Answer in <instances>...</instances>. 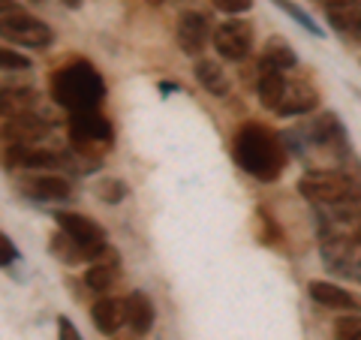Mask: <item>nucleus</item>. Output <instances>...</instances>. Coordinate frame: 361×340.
<instances>
[{
    "label": "nucleus",
    "instance_id": "32",
    "mask_svg": "<svg viewBox=\"0 0 361 340\" xmlns=\"http://www.w3.org/2000/svg\"><path fill=\"white\" fill-rule=\"evenodd\" d=\"M111 340H139V334L130 328V332H115V334H111Z\"/></svg>",
    "mask_w": 361,
    "mask_h": 340
},
{
    "label": "nucleus",
    "instance_id": "22",
    "mask_svg": "<svg viewBox=\"0 0 361 340\" xmlns=\"http://www.w3.org/2000/svg\"><path fill=\"white\" fill-rule=\"evenodd\" d=\"M37 109V94L30 87H0V115L18 118Z\"/></svg>",
    "mask_w": 361,
    "mask_h": 340
},
{
    "label": "nucleus",
    "instance_id": "5",
    "mask_svg": "<svg viewBox=\"0 0 361 340\" xmlns=\"http://www.w3.org/2000/svg\"><path fill=\"white\" fill-rule=\"evenodd\" d=\"M0 37L13 45H25V49H49L54 42V30L21 9H9L0 16Z\"/></svg>",
    "mask_w": 361,
    "mask_h": 340
},
{
    "label": "nucleus",
    "instance_id": "10",
    "mask_svg": "<svg viewBox=\"0 0 361 340\" xmlns=\"http://www.w3.org/2000/svg\"><path fill=\"white\" fill-rule=\"evenodd\" d=\"M118 274H121V256H118L115 247L106 244L103 253H97L90 259V268L85 271V283H87L90 292H99V296H103V292H109L115 286Z\"/></svg>",
    "mask_w": 361,
    "mask_h": 340
},
{
    "label": "nucleus",
    "instance_id": "26",
    "mask_svg": "<svg viewBox=\"0 0 361 340\" xmlns=\"http://www.w3.org/2000/svg\"><path fill=\"white\" fill-rule=\"evenodd\" d=\"M51 250L58 253L61 259H66V262H78V259H85V253L78 250V244L66 232H58L51 238Z\"/></svg>",
    "mask_w": 361,
    "mask_h": 340
},
{
    "label": "nucleus",
    "instance_id": "13",
    "mask_svg": "<svg viewBox=\"0 0 361 340\" xmlns=\"http://www.w3.org/2000/svg\"><path fill=\"white\" fill-rule=\"evenodd\" d=\"M58 163L61 157L42 145H9L6 148V166L13 169H51Z\"/></svg>",
    "mask_w": 361,
    "mask_h": 340
},
{
    "label": "nucleus",
    "instance_id": "17",
    "mask_svg": "<svg viewBox=\"0 0 361 340\" xmlns=\"http://www.w3.org/2000/svg\"><path fill=\"white\" fill-rule=\"evenodd\" d=\"M283 90H286V75L280 70H271V66L259 63V73H256V94H259V103H262L268 111H277L280 99H283Z\"/></svg>",
    "mask_w": 361,
    "mask_h": 340
},
{
    "label": "nucleus",
    "instance_id": "30",
    "mask_svg": "<svg viewBox=\"0 0 361 340\" xmlns=\"http://www.w3.org/2000/svg\"><path fill=\"white\" fill-rule=\"evenodd\" d=\"M16 256H18V250H16V244L9 241V238L0 232V268H9L16 262Z\"/></svg>",
    "mask_w": 361,
    "mask_h": 340
},
{
    "label": "nucleus",
    "instance_id": "23",
    "mask_svg": "<svg viewBox=\"0 0 361 340\" xmlns=\"http://www.w3.org/2000/svg\"><path fill=\"white\" fill-rule=\"evenodd\" d=\"M196 82L214 97H229V75L223 73V66L217 61H196Z\"/></svg>",
    "mask_w": 361,
    "mask_h": 340
},
{
    "label": "nucleus",
    "instance_id": "9",
    "mask_svg": "<svg viewBox=\"0 0 361 340\" xmlns=\"http://www.w3.org/2000/svg\"><path fill=\"white\" fill-rule=\"evenodd\" d=\"M211 40V21L208 16L196 13V9H187L178 18V49L187 54V58H199L205 51V45Z\"/></svg>",
    "mask_w": 361,
    "mask_h": 340
},
{
    "label": "nucleus",
    "instance_id": "8",
    "mask_svg": "<svg viewBox=\"0 0 361 340\" xmlns=\"http://www.w3.org/2000/svg\"><path fill=\"white\" fill-rule=\"evenodd\" d=\"M214 49H217L220 58L238 63L244 61L247 54L253 51V25L244 18H226L223 25H217V30H214Z\"/></svg>",
    "mask_w": 361,
    "mask_h": 340
},
{
    "label": "nucleus",
    "instance_id": "6",
    "mask_svg": "<svg viewBox=\"0 0 361 340\" xmlns=\"http://www.w3.org/2000/svg\"><path fill=\"white\" fill-rule=\"evenodd\" d=\"M54 220H58V229L66 232L78 244V250L85 253V259H94L97 253L106 250V232L103 226L97 220L85 217V214H73V211H58L54 214Z\"/></svg>",
    "mask_w": 361,
    "mask_h": 340
},
{
    "label": "nucleus",
    "instance_id": "27",
    "mask_svg": "<svg viewBox=\"0 0 361 340\" xmlns=\"http://www.w3.org/2000/svg\"><path fill=\"white\" fill-rule=\"evenodd\" d=\"M0 70H6V73L30 70V58L16 49H9V45H0Z\"/></svg>",
    "mask_w": 361,
    "mask_h": 340
},
{
    "label": "nucleus",
    "instance_id": "20",
    "mask_svg": "<svg viewBox=\"0 0 361 340\" xmlns=\"http://www.w3.org/2000/svg\"><path fill=\"white\" fill-rule=\"evenodd\" d=\"M334 30L349 33V37H361V0H349V4L322 6Z\"/></svg>",
    "mask_w": 361,
    "mask_h": 340
},
{
    "label": "nucleus",
    "instance_id": "36",
    "mask_svg": "<svg viewBox=\"0 0 361 340\" xmlns=\"http://www.w3.org/2000/svg\"><path fill=\"white\" fill-rule=\"evenodd\" d=\"M63 6H70V9H78V6H82V0H63Z\"/></svg>",
    "mask_w": 361,
    "mask_h": 340
},
{
    "label": "nucleus",
    "instance_id": "18",
    "mask_svg": "<svg viewBox=\"0 0 361 340\" xmlns=\"http://www.w3.org/2000/svg\"><path fill=\"white\" fill-rule=\"evenodd\" d=\"M123 310H127V325L135 334H148L154 328V304L145 296L142 289H133L127 298H123Z\"/></svg>",
    "mask_w": 361,
    "mask_h": 340
},
{
    "label": "nucleus",
    "instance_id": "28",
    "mask_svg": "<svg viewBox=\"0 0 361 340\" xmlns=\"http://www.w3.org/2000/svg\"><path fill=\"white\" fill-rule=\"evenodd\" d=\"M334 337L337 340H361V316L346 313L334 322Z\"/></svg>",
    "mask_w": 361,
    "mask_h": 340
},
{
    "label": "nucleus",
    "instance_id": "19",
    "mask_svg": "<svg viewBox=\"0 0 361 340\" xmlns=\"http://www.w3.org/2000/svg\"><path fill=\"white\" fill-rule=\"evenodd\" d=\"M90 320H94L97 332H103V334L121 332V325L127 322V310H123V301H118V298H99L94 308H90Z\"/></svg>",
    "mask_w": 361,
    "mask_h": 340
},
{
    "label": "nucleus",
    "instance_id": "4",
    "mask_svg": "<svg viewBox=\"0 0 361 340\" xmlns=\"http://www.w3.org/2000/svg\"><path fill=\"white\" fill-rule=\"evenodd\" d=\"M111 123L103 118L97 109L90 111H73L70 118V139L78 151H85L87 157H99L103 151L111 148Z\"/></svg>",
    "mask_w": 361,
    "mask_h": 340
},
{
    "label": "nucleus",
    "instance_id": "31",
    "mask_svg": "<svg viewBox=\"0 0 361 340\" xmlns=\"http://www.w3.org/2000/svg\"><path fill=\"white\" fill-rule=\"evenodd\" d=\"M58 332H61V340H82L78 328L70 320H66V316H61V320H58Z\"/></svg>",
    "mask_w": 361,
    "mask_h": 340
},
{
    "label": "nucleus",
    "instance_id": "33",
    "mask_svg": "<svg viewBox=\"0 0 361 340\" xmlns=\"http://www.w3.org/2000/svg\"><path fill=\"white\" fill-rule=\"evenodd\" d=\"M349 235H353V238H355V241L361 244V217L355 220V226H353V232H349Z\"/></svg>",
    "mask_w": 361,
    "mask_h": 340
},
{
    "label": "nucleus",
    "instance_id": "25",
    "mask_svg": "<svg viewBox=\"0 0 361 340\" xmlns=\"http://www.w3.org/2000/svg\"><path fill=\"white\" fill-rule=\"evenodd\" d=\"M94 193L103 202H109V205H118V202L127 196V184L123 181H118V178H99L97 181V187H94Z\"/></svg>",
    "mask_w": 361,
    "mask_h": 340
},
{
    "label": "nucleus",
    "instance_id": "2",
    "mask_svg": "<svg viewBox=\"0 0 361 340\" xmlns=\"http://www.w3.org/2000/svg\"><path fill=\"white\" fill-rule=\"evenodd\" d=\"M51 97L58 99L66 111H90L103 103L106 82H103V75L97 73L94 63L73 61L51 75Z\"/></svg>",
    "mask_w": 361,
    "mask_h": 340
},
{
    "label": "nucleus",
    "instance_id": "35",
    "mask_svg": "<svg viewBox=\"0 0 361 340\" xmlns=\"http://www.w3.org/2000/svg\"><path fill=\"white\" fill-rule=\"evenodd\" d=\"M353 280H358V283H361V259H358V262H355V271H353Z\"/></svg>",
    "mask_w": 361,
    "mask_h": 340
},
{
    "label": "nucleus",
    "instance_id": "29",
    "mask_svg": "<svg viewBox=\"0 0 361 340\" xmlns=\"http://www.w3.org/2000/svg\"><path fill=\"white\" fill-rule=\"evenodd\" d=\"M214 6H217L220 13H226V16H241V13H247V9L253 6V0H214Z\"/></svg>",
    "mask_w": 361,
    "mask_h": 340
},
{
    "label": "nucleus",
    "instance_id": "34",
    "mask_svg": "<svg viewBox=\"0 0 361 340\" xmlns=\"http://www.w3.org/2000/svg\"><path fill=\"white\" fill-rule=\"evenodd\" d=\"M9 9H18V6H13V0H0V16L9 13Z\"/></svg>",
    "mask_w": 361,
    "mask_h": 340
},
{
    "label": "nucleus",
    "instance_id": "24",
    "mask_svg": "<svg viewBox=\"0 0 361 340\" xmlns=\"http://www.w3.org/2000/svg\"><path fill=\"white\" fill-rule=\"evenodd\" d=\"M271 4H274L277 9H283V13H286L289 18H295L298 25L310 33V37H325V30H322L319 25H316V18L307 13V9H301L298 4H292V0H271Z\"/></svg>",
    "mask_w": 361,
    "mask_h": 340
},
{
    "label": "nucleus",
    "instance_id": "7",
    "mask_svg": "<svg viewBox=\"0 0 361 340\" xmlns=\"http://www.w3.org/2000/svg\"><path fill=\"white\" fill-rule=\"evenodd\" d=\"M319 256H322V262L334 271V274L353 277L355 262L361 259V244L355 241L353 235L322 229V235H319Z\"/></svg>",
    "mask_w": 361,
    "mask_h": 340
},
{
    "label": "nucleus",
    "instance_id": "12",
    "mask_svg": "<svg viewBox=\"0 0 361 340\" xmlns=\"http://www.w3.org/2000/svg\"><path fill=\"white\" fill-rule=\"evenodd\" d=\"M310 139H313L316 145H322V148L334 151L337 157H341V160L349 154L346 130H343V123H341V118H337L334 111H325V115H319V118L310 123Z\"/></svg>",
    "mask_w": 361,
    "mask_h": 340
},
{
    "label": "nucleus",
    "instance_id": "11",
    "mask_svg": "<svg viewBox=\"0 0 361 340\" xmlns=\"http://www.w3.org/2000/svg\"><path fill=\"white\" fill-rule=\"evenodd\" d=\"M307 292L316 304L329 310H343V313H361V298L355 292H349L337 283H329V280H310L307 283Z\"/></svg>",
    "mask_w": 361,
    "mask_h": 340
},
{
    "label": "nucleus",
    "instance_id": "14",
    "mask_svg": "<svg viewBox=\"0 0 361 340\" xmlns=\"http://www.w3.org/2000/svg\"><path fill=\"white\" fill-rule=\"evenodd\" d=\"M21 190H27V196L39 202H66L73 196L70 181L61 175H33L27 181H21Z\"/></svg>",
    "mask_w": 361,
    "mask_h": 340
},
{
    "label": "nucleus",
    "instance_id": "15",
    "mask_svg": "<svg viewBox=\"0 0 361 340\" xmlns=\"http://www.w3.org/2000/svg\"><path fill=\"white\" fill-rule=\"evenodd\" d=\"M319 106V94L307 85V82H286V90H283V99L277 106V115L283 118H292V115H307Z\"/></svg>",
    "mask_w": 361,
    "mask_h": 340
},
{
    "label": "nucleus",
    "instance_id": "1",
    "mask_svg": "<svg viewBox=\"0 0 361 340\" xmlns=\"http://www.w3.org/2000/svg\"><path fill=\"white\" fill-rule=\"evenodd\" d=\"M232 157L247 175L256 181H277L286 169V151L277 133H271L262 123H244L232 139Z\"/></svg>",
    "mask_w": 361,
    "mask_h": 340
},
{
    "label": "nucleus",
    "instance_id": "3",
    "mask_svg": "<svg viewBox=\"0 0 361 340\" xmlns=\"http://www.w3.org/2000/svg\"><path fill=\"white\" fill-rule=\"evenodd\" d=\"M298 193L313 205H361V181L346 172H307L298 178Z\"/></svg>",
    "mask_w": 361,
    "mask_h": 340
},
{
    "label": "nucleus",
    "instance_id": "38",
    "mask_svg": "<svg viewBox=\"0 0 361 340\" xmlns=\"http://www.w3.org/2000/svg\"><path fill=\"white\" fill-rule=\"evenodd\" d=\"M33 4H39V0H33Z\"/></svg>",
    "mask_w": 361,
    "mask_h": 340
},
{
    "label": "nucleus",
    "instance_id": "16",
    "mask_svg": "<svg viewBox=\"0 0 361 340\" xmlns=\"http://www.w3.org/2000/svg\"><path fill=\"white\" fill-rule=\"evenodd\" d=\"M45 133H49V123L37 118L33 111L30 115L6 118V123H4V135L9 139V145H37L45 139Z\"/></svg>",
    "mask_w": 361,
    "mask_h": 340
},
{
    "label": "nucleus",
    "instance_id": "21",
    "mask_svg": "<svg viewBox=\"0 0 361 340\" xmlns=\"http://www.w3.org/2000/svg\"><path fill=\"white\" fill-rule=\"evenodd\" d=\"M259 63L271 66V70L286 73V70H292V66H298V54H295V49H292V45H289L283 37H271V40L265 42Z\"/></svg>",
    "mask_w": 361,
    "mask_h": 340
},
{
    "label": "nucleus",
    "instance_id": "37",
    "mask_svg": "<svg viewBox=\"0 0 361 340\" xmlns=\"http://www.w3.org/2000/svg\"><path fill=\"white\" fill-rule=\"evenodd\" d=\"M148 4H151V6H160V4H163V0H148Z\"/></svg>",
    "mask_w": 361,
    "mask_h": 340
}]
</instances>
